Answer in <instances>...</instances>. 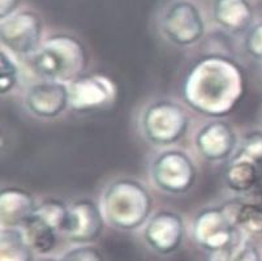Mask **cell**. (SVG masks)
<instances>
[{
    "instance_id": "obj_19",
    "label": "cell",
    "mask_w": 262,
    "mask_h": 261,
    "mask_svg": "<svg viewBox=\"0 0 262 261\" xmlns=\"http://www.w3.org/2000/svg\"><path fill=\"white\" fill-rule=\"evenodd\" d=\"M237 227H243L248 233H262V209L254 204L230 203L223 205Z\"/></svg>"
},
{
    "instance_id": "obj_15",
    "label": "cell",
    "mask_w": 262,
    "mask_h": 261,
    "mask_svg": "<svg viewBox=\"0 0 262 261\" xmlns=\"http://www.w3.org/2000/svg\"><path fill=\"white\" fill-rule=\"evenodd\" d=\"M252 8L248 0H215L214 18L223 28L242 32L251 25Z\"/></svg>"
},
{
    "instance_id": "obj_7",
    "label": "cell",
    "mask_w": 262,
    "mask_h": 261,
    "mask_svg": "<svg viewBox=\"0 0 262 261\" xmlns=\"http://www.w3.org/2000/svg\"><path fill=\"white\" fill-rule=\"evenodd\" d=\"M196 166L182 150H168L159 155L153 165V178L161 190L183 193L196 180Z\"/></svg>"
},
{
    "instance_id": "obj_25",
    "label": "cell",
    "mask_w": 262,
    "mask_h": 261,
    "mask_svg": "<svg viewBox=\"0 0 262 261\" xmlns=\"http://www.w3.org/2000/svg\"><path fill=\"white\" fill-rule=\"evenodd\" d=\"M20 0H0L2 4V9H0V14H2V20L9 17L15 13L16 8H17Z\"/></svg>"
},
{
    "instance_id": "obj_18",
    "label": "cell",
    "mask_w": 262,
    "mask_h": 261,
    "mask_svg": "<svg viewBox=\"0 0 262 261\" xmlns=\"http://www.w3.org/2000/svg\"><path fill=\"white\" fill-rule=\"evenodd\" d=\"M226 184L235 192H247L258 180L256 164L247 159L230 161L225 174Z\"/></svg>"
},
{
    "instance_id": "obj_24",
    "label": "cell",
    "mask_w": 262,
    "mask_h": 261,
    "mask_svg": "<svg viewBox=\"0 0 262 261\" xmlns=\"http://www.w3.org/2000/svg\"><path fill=\"white\" fill-rule=\"evenodd\" d=\"M247 50L254 59L262 61V24L254 26L248 35Z\"/></svg>"
},
{
    "instance_id": "obj_8",
    "label": "cell",
    "mask_w": 262,
    "mask_h": 261,
    "mask_svg": "<svg viewBox=\"0 0 262 261\" xmlns=\"http://www.w3.org/2000/svg\"><path fill=\"white\" fill-rule=\"evenodd\" d=\"M163 32L179 46H190L199 42L205 33L201 12L190 2L173 3L164 14Z\"/></svg>"
},
{
    "instance_id": "obj_13",
    "label": "cell",
    "mask_w": 262,
    "mask_h": 261,
    "mask_svg": "<svg viewBox=\"0 0 262 261\" xmlns=\"http://www.w3.org/2000/svg\"><path fill=\"white\" fill-rule=\"evenodd\" d=\"M236 145L237 138L232 127L223 121L206 124L196 136V147L200 154L211 162L232 157Z\"/></svg>"
},
{
    "instance_id": "obj_23",
    "label": "cell",
    "mask_w": 262,
    "mask_h": 261,
    "mask_svg": "<svg viewBox=\"0 0 262 261\" xmlns=\"http://www.w3.org/2000/svg\"><path fill=\"white\" fill-rule=\"evenodd\" d=\"M39 261H103V256L98 248L93 246H80L68 251L60 258H43Z\"/></svg>"
},
{
    "instance_id": "obj_12",
    "label": "cell",
    "mask_w": 262,
    "mask_h": 261,
    "mask_svg": "<svg viewBox=\"0 0 262 261\" xmlns=\"http://www.w3.org/2000/svg\"><path fill=\"white\" fill-rule=\"evenodd\" d=\"M26 106L39 118H55L70 106V88L60 81H42L30 88Z\"/></svg>"
},
{
    "instance_id": "obj_14",
    "label": "cell",
    "mask_w": 262,
    "mask_h": 261,
    "mask_svg": "<svg viewBox=\"0 0 262 261\" xmlns=\"http://www.w3.org/2000/svg\"><path fill=\"white\" fill-rule=\"evenodd\" d=\"M32 195L18 188H6L0 195V213L3 227L23 226L35 210Z\"/></svg>"
},
{
    "instance_id": "obj_5",
    "label": "cell",
    "mask_w": 262,
    "mask_h": 261,
    "mask_svg": "<svg viewBox=\"0 0 262 261\" xmlns=\"http://www.w3.org/2000/svg\"><path fill=\"white\" fill-rule=\"evenodd\" d=\"M194 239L204 250L221 252L243 240L239 227L225 208L205 209L194 219Z\"/></svg>"
},
{
    "instance_id": "obj_16",
    "label": "cell",
    "mask_w": 262,
    "mask_h": 261,
    "mask_svg": "<svg viewBox=\"0 0 262 261\" xmlns=\"http://www.w3.org/2000/svg\"><path fill=\"white\" fill-rule=\"evenodd\" d=\"M21 227L26 236V240L33 250L43 255L54 250L58 231L51 224L37 214L35 210Z\"/></svg>"
},
{
    "instance_id": "obj_22",
    "label": "cell",
    "mask_w": 262,
    "mask_h": 261,
    "mask_svg": "<svg viewBox=\"0 0 262 261\" xmlns=\"http://www.w3.org/2000/svg\"><path fill=\"white\" fill-rule=\"evenodd\" d=\"M0 93L6 94L11 92L18 83V68L15 61L2 50L0 55Z\"/></svg>"
},
{
    "instance_id": "obj_20",
    "label": "cell",
    "mask_w": 262,
    "mask_h": 261,
    "mask_svg": "<svg viewBox=\"0 0 262 261\" xmlns=\"http://www.w3.org/2000/svg\"><path fill=\"white\" fill-rule=\"evenodd\" d=\"M236 159H247L253 164L262 162V132H252L245 136L240 148L230 161Z\"/></svg>"
},
{
    "instance_id": "obj_17",
    "label": "cell",
    "mask_w": 262,
    "mask_h": 261,
    "mask_svg": "<svg viewBox=\"0 0 262 261\" xmlns=\"http://www.w3.org/2000/svg\"><path fill=\"white\" fill-rule=\"evenodd\" d=\"M24 231L18 227H3L0 236V261H33Z\"/></svg>"
},
{
    "instance_id": "obj_21",
    "label": "cell",
    "mask_w": 262,
    "mask_h": 261,
    "mask_svg": "<svg viewBox=\"0 0 262 261\" xmlns=\"http://www.w3.org/2000/svg\"><path fill=\"white\" fill-rule=\"evenodd\" d=\"M216 261H261L259 251L248 242L240 240L233 247L215 252Z\"/></svg>"
},
{
    "instance_id": "obj_10",
    "label": "cell",
    "mask_w": 262,
    "mask_h": 261,
    "mask_svg": "<svg viewBox=\"0 0 262 261\" xmlns=\"http://www.w3.org/2000/svg\"><path fill=\"white\" fill-rule=\"evenodd\" d=\"M103 231V215L90 200H78L70 205L63 235L73 243L88 244L98 239Z\"/></svg>"
},
{
    "instance_id": "obj_11",
    "label": "cell",
    "mask_w": 262,
    "mask_h": 261,
    "mask_svg": "<svg viewBox=\"0 0 262 261\" xmlns=\"http://www.w3.org/2000/svg\"><path fill=\"white\" fill-rule=\"evenodd\" d=\"M184 236L182 217L173 212H159L145 227V239L150 247L162 255L175 252Z\"/></svg>"
},
{
    "instance_id": "obj_3",
    "label": "cell",
    "mask_w": 262,
    "mask_h": 261,
    "mask_svg": "<svg viewBox=\"0 0 262 261\" xmlns=\"http://www.w3.org/2000/svg\"><path fill=\"white\" fill-rule=\"evenodd\" d=\"M103 214L113 226L133 230L141 226L151 212V196L136 180L114 182L103 196Z\"/></svg>"
},
{
    "instance_id": "obj_4",
    "label": "cell",
    "mask_w": 262,
    "mask_h": 261,
    "mask_svg": "<svg viewBox=\"0 0 262 261\" xmlns=\"http://www.w3.org/2000/svg\"><path fill=\"white\" fill-rule=\"evenodd\" d=\"M142 128L151 143L170 145L180 140L187 132V114L180 105L172 101H158L145 111Z\"/></svg>"
},
{
    "instance_id": "obj_6",
    "label": "cell",
    "mask_w": 262,
    "mask_h": 261,
    "mask_svg": "<svg viewBox=\"0 0 262 261\" xmlns=\"http://www.w3.org/2000/svg\"><path fill=\"white\" fill-rule=\"evenodd\" d=\"M42 21L33 12H17L2 20V45L17 55H34L39 49Z\"/></svg>"
},
{
    "instance_id": "obj_1",
    "label": "cell",
    "mask_w": 262,
    "mask_h": 261,
    "mask_svg": "<svg viewBox=\"0 0 262 261\" xmlns=\"http://www.w3.org/2000/svg\"><path fill=\"white\" fill-rule=\"evenodd\" d=\"M243 93L244 76L239 64L223 56L201 59L184 83L188 105L210 116L230 114L240 102Z\"/></svg>"
},
{
    "instance_id": "obj_2",
    "label": "cell",
    "mask_w": 262,
    "mask_h": 261,
    "mask_svg": "<svg viewBox=\"0 0 262 261\" xmlns=\"http://www.w3.org/2000/svg\"><path fill=\"white\" fill-rule=\"evenodd\" d=\"M86 63L82 43L72 35H54L33 55V69L47 81H73Z\"/></svg>"
},
{
    "instance_id": "obj_9",
    "label": "cell",
    "mask_w": 262,
    "mask_h": 261,
    "mask_svg": "<svg viewBox=\"0 0 262 261\" xmlns=\"http://www.w3.org/2000/svg\"><path fill=\"white\" fill-rule=\"evenodd\" d=\"M70 106L76 111H98L108 107L116 98L113 80L101 75L80 76L71 81Z\"/></svg>"
}]
</instances>
